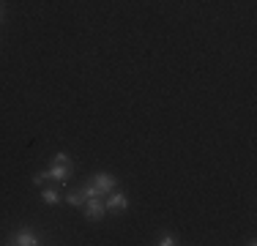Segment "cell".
Returning <instances> with one entry per match:
<instances>
[{
  "instance_id": "obj_3",
  "label": "cell",
  "mask_w": 257,
  "mask_h": 246,
  "mask_svg": "<svg viewBox=\"0 0 257 246\" xmlns=\"http://www.w3.org/2000/svg\"><path fill=\"white\" fill-rule=\"evenodd\" d=\"M82 211H85V219L101 221L104 213H107V205H104L101 197H88V200H85V205H82Z\"/></svg>"
},
{
  "instance_id": "obj_9",
  "label": "cell",
  "mask_w": 257,
  "mask_h": 246,
  "mask_svg": "<svg viewBox=\"0 0 257 246\" xmlns=\"http://www.w3.org/2000/svg\"><path fill=\"white\" fill-rule=\"evenodd\" d=\"M44 181H47V172H36V175H33V183H36V186H44Z\"/></svg>"
},
{
  "instance_id": "obj_7",
  "label": "cell",
  "mask_w": 257,
  "mask_h": 246,
  "mask_svg": "<svg viewBox=\"0 0 257 246\" xmlns=\"http://www.w3.org/2000/svg\"><path fill=\"white\" fill-rule=\"evenodd\" d=\"M63 200L55 189H41V202H47V205H58V202Z\"/></svg>"
},
{
  "instance_id": "obj_5",
  "label": "cell",
  "mask_w": 257,
  "mask_h": 246,
  "mask_svg": "<svg viewBox=\"0 0 257 246\" xmlns=\"http://www.w3.org/2000/svg\"><path fill=\"white\" fill-rule=\"evenodd\" d=\"M6 243H11V246H36V243H41V241H39V235H36L33 230H17Z\"/></svg>"
},
{
  "instance_id": "obj_1",
  "label": "cell",
  "mask_w": 257,
  "mask_h": 246,
  "mask_svg": "<svg viewBox=\"0 0 257 246\" xmlns=\"http://www.w3.org/2000/svg\"><path fill=\"white\" fill-rule=\"evenodd\" d=\"M115 186H118L115 175H109V172H96L93 181L82 186V194H85V197H107Z\"/></svg>"
},
{
  "instance_id": "obj_8",
  "label": "cell",
  "mask_w": 257,
  "mask_h": 246,
  "mask_svg": "<svg viewBox=\"0 0 257 246\" xmlns=\"http://www.w3.org/2000/svg\"><path fill=\"white\" fill-rule=\"evenodd\" d=\"M175 243H178V238L170 235V232H164V235L159 238V246H175Z\"/></svg>"
},
{
  "instance_id": "obj_2",
  "label": "cell",
  "mask_w": 257,
  "mask_h": 246,
  "mask_svg": "<svg viewBox=\"0 0 257 246\" xmlns=\"http://www.w3.org/2000/svg\"><path fill=\"white\" fill-rule=\"evenodd\" d=\"M71 172H74L71 159L66 156V153H55L52 162H50V170H47V178H52V181H58V183H66L71 178Z\"/></svg>"
},
{
  "instance_id": "obj_10",
  "label": "cell",
  "mask_w": 257,
  "mask_h": 246,
  "mask_svg": "<svg viewBox=\"0 0 257 246\" xmlns=\"http://www.w3.org/2000/svg\"><path fill=\"white\" fill-rule=\"evenodd\" d=\"M0 14H3V9H0Z\"/></svg>"
},
{
  "instance_id": "obj_6",
  "label": "cell",
  "mask_w": 257,
  "mask_h": 246,
  "mask_svg": "<svg viewBox=\"0 0 257 246\" xmlns=\"http://www.w3.org/2000/svg\"><path fill=\"white\" fill-rule=\"evenodd\" d=\"M85 200H88V197L82 194V189H77V192H69V194H66V202H69V205H74V208H82Z\"/></svg>"
},
{
  "instance_id": "obj_4",
  "label": "cell",
  "mask_w": 257,
  "mask_h": 246,
  "mask_svg": "<svg viewBox=\"0 0 257 246\" xmlns=\"http://www.w3.org/2000/svg\"><path fill=\"white\" fill-rule=\"evenodd\" d=\"M104 205H107V211H115V213H123L128 208V197L123 192H118V189H112V192L107 194V200H104Z\"/></svg>"
}]
</instances>
